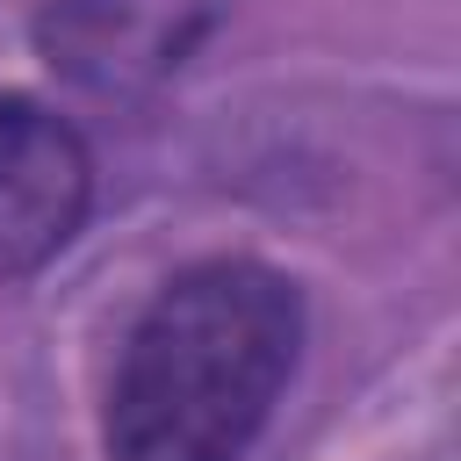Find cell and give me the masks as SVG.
<instances>
[{
  "label": "cell",
  "mask_w": 461,
  "mask_h": 461,
  "mask_svg": "<svg viewBox=\"0 0 461 461\" xmlns=\"http://www.w3.org/2000/svg\"><path fill=\"white\" fill-rule=\"evenodd\" d=\"M94 194V166L72 122L50 108L0 94V281L36 274L79 230Z\"/></svg>",
  "instance_id": "cell-2"
},
{
  "label": "cell",
  "mask_w": 461,
  "mask_h": 461,
  "mask_svg": "<svg viewBox=\"0 0 461 461\" xmlns=\"http://www.w3.org/2000/svg\"><path fill=\"white\" fill-rule=\"evenodd\" d=\"M223 0H50L43 50L65 79L94 94H137L166 79L209 29Z\"/></svg>",
  "instance_id": "cell-3"
},
{
  "label": "cell",
  "mask_w": 461,
  "mask_h": 461,
  "mask_svg": "<svg viewBox=\"0 0 461 461\" xmlns=\"http://www.w3.org/2000/svg\"><path fill=\"white\" fill-rule=\"evenodd\" d=\"M303 346L295 288L259 259L173 274L122 339L108 461H238Z\"/></svg>",
  "instance_id": "cell-1"
}]
</instances>
